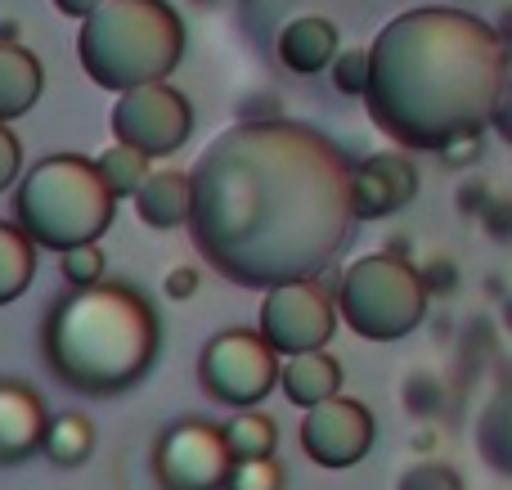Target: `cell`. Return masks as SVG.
I'll list each match as a JSON object with an SVG mask.
<instances>
[{
	"instance_id": "6da1fadb",
	"label": "cell",
	"mask_w": 512,
	"mask_h": 490,
	"mask_svg": "<svg viewBox=\"0 0 512 490\" xmlns=\"http://www.w3.org/2000/svg\"><path fill=\"white\" fill-rule=\"evenodd\" d=\"M346 171L342 149L306 122L225 126L189 176V234L239 288L315 279L355 234Z\"/></svg>"
},
{
	"instance_id": "7a4b0ae2",
	"label": "cell",
	"mask_w": 512,
	"mask_h": 490,
	"mask_svg": "<svg viewBox=\"0 0 512 490\" xmlns=\"http://www.w3.org/2000/svg\"><path fill=\"white\" fill-rule=\"evenodd\" d=\"M508 54L495 27L463 9H405L369 45L364 108L396 149L436 153L463 131H486Z\"/></svg>"
},
{
	"instance_id": "3957f363",
	"label": "cell",
	"mask_w": 512,
	"mask_h": 490,
	"mask_svg": "<svg viewBox=\"0 0 512 490\" xmlns=\"http://www.w3.org/2000/svg\"><path fill=\"white\" fill-rule=\"evenodd\" d=\"M162 329L153 306L126 284H90L59 297L45 320V360L54 378L86 396L135 387L158 360Z\"/></svg>"
},
{
	"instance_id": "277c9868",
	"label": "cell",
	"mask_w": 512,
	"mask_h": 490,
	"mask_svg": "<svg viewBox=\"0 0 512 490\" xmlns=\"http://www.w3.org/2000/svg\"><path fill=\"white\" fill-rule=\"evenodd\" d=\"M185 54V23L167 0H104L81 18L77 59L99 90H140L167 81Z\"/></svg>"
},
{
	"instance_id": "5b68a950",
	"label": "cell",
	"mask_w": 512,
	"mask_h": 490,
	"mask_svg": "<svg viewBox=\"0 0 512 490\" xmlns=\"http://www.w3.org/2000/svg\"><path fill=\"white\" fill-rule=\"evenodd\" d=\"M113 194L104 189L95 162L81 153H50L23 176L14 194V225L32 248L68 252L77 243H99L113 225Z\"/></svg>"
},
{
	"instance_id": "8992f818",
	"label": "cell",
	"mask_w": 512,
	"mask_h": 490,
	"mask_svg": "<svg viewBox=\"0 0 512 490\" xmlns=\"http://www.w3.org/2000/svg\"><path fill=\"white\" fill-rule=\"evenodd\" d=\"M427 302L432 297L418 284L414 261L387 257V252H369V257L351 261L337 284L333 311L342 324L364 342H400L423 324Z\"/></svg>"
},
{
	"instance_id": "52a82bcc",
	"label": "cell",
	"mask_w": 512,
	"mask_h": 490,
	"mask_svg": "<svg viewBox=\"0 0 512 490\" xmlns=\"http://www.w3.org/2000/svg\"><path fill=\"white\" fill-rule=\"evenodd\" d=\"M198 383L230 410H256L279 387V356L252 329H225L198 356Z\"/></svg>"
},
{
	"instance_id": "ba28073f",
	"label": "cell",
	"mask_w": 512,
	"mask_h": 490,
	"mask_svg": "<svg viewBox=\"0 0 512 490\" xmlns=\"http://www.w3.org/2000/svg\"><path fill=\"white\" fill-rule=\"evenodd\" d=\"M189 131H194V108L167 81H153V86L126 90L113 104V135L117 144L144 153L149 162L171 158V153L185 149Z\"/></svg>"
},
{
	"instance_id": "9c48e42d",
	"label": "cell",
	"mask_w": 512,
	"mask_h": 490,
	"mask_svg": "<svg viewBox=\"0 0 512 490\" xmlns=\"http://www.w3.org/2000/svg\"><path fill=\"white\" fill-rule=\"evenodd\" d=\"M337 329L333 297L315 284V279H297V284L265 288L261 302V342L274 356H306V351H324V342Z\"/></svg>"
},
{
	"instance_id": "30bf717a",
	"label": "cell",
	"mask_w": 512,
	"mask_h": 490,
	"mask_svg": "<svg viewBox=\"0 0 512 490\" xmlns=\"http://www.w3.org/2000/svg\"><path fill=\"white\" fill-rule=\"evenodd\" d=\"M234 455L225 450L221 428L203 419H180L158 437L153 473L162 490H225L230 486Z\"/></svg>"
},
{
	"instance_id": "8fae6325",
	"label": "cell",
	"mask_w": 512,
	"mask_h": 490,
	"mask_svg": "<svg viewBox=\"0 0 512 490\" xmlns=\"http://www.w3.org/2000/svg\"><path fill=\"white\" fill-rule=\"evenodd\" d=\"M373 437H378L373 414L360 401H346V396L315 405L301 419V450L319 468H355L373 450Z\"/></svg>"
},
{
	"instance_id": "7c38bea8",
	"label": "cell",
	"mask_w": 512,
	"mask_h": 490,
	"mask_svg": "<svg viewBox=\"0 0 512 490\" xmlns=\"http://www.w3.org/2000/svg\"><path fill=\"white\" fill-rule=\"evenodd\" d=\"M346 194H351V216L360 221H382L396 216L418 198V162L405 149H382L360 158L346 171Z\"/></svg>"
},
{
	"instance_id": "4fadbf2b",
	"label": "cell",
	"mask_w": 512,
	"mask_h": 490,
	"mask_svg": "<svg viewBox=\"0 0 512 490\" xmlns=\"http://www.w3.org/2000/svg\"><path fill=\"white\" fill-rule=\"evenodd\" d=\"M45 401L23 383L0 378V464H23L27 455L41 450L45 437Z\"/></svg>"
},
{
	"instance_id": "5bb4252c",
	"label": "cell",
	"mask_w": 512,
	"mask_h": 490,
	"mask_svg": "<svg viewBox=\"0 0 512 490\" xmlns=\"http://www.w3.org/2000/svg\"><path fill=\"white\" fill-rule=\"evenodd\" d=\"M337 54V27L324 14H301L292 23H283L279 32V59L283 68L301 72V77H315L333 63Z\"/></svg>"
},
{
	"instance_id": "9a60e30c",
	"label": "cell",
	"mask_w": 512,
	"mask_h": 490,
	"mask_svg": "<svg viewBox=\"0 0 512 490\" xmlns=\"http://www.w3.org/2000/svg\"><path fill=\"white\" fill-rule=\"evenodd\" d=\"M135 216H140L149 230H180L189 225V203H194V189H189L185 171H149L140 189H135Z\"/></svg>"
},
{
	"instance_id": "2e32d148",
	"label": "cell",
	"mask_w": 512,
	"mask_h": 490,
	"mask_svg": "<svg viewBox=\"0 0 512 490\" xmlns=\"http://www.w3.org/2000/svg\"><path fill=\"white\" fill-rule=\"evenodd\" d=\"M279 387L297 410H315V405L342 396V365L328 351L288 356V365H279Z\"/></svg>"
},
{
	"instance_id": "e0dca14e",
	"label": "cell",
	"mask_w": 512,
	"mask_h": 490,
	"mask_svg": "<svg viewBox=\"0 0 512 490\" xmlns=\"http://www.w3.org/2000/svg\"><path fill=\"white\" fill-rule=\"evenodd\" d=\"M45 90V72L41 59L23 45H5L0 41V126L18 122L23 113H32L36 99Z\"/></svg>"
},
{
	"instance_id": "ac0fdd59",
	"label": "cell",
	"mask_w": 512,
	"mask_h": 490,
	"mask_svg": "<svg viewBox=\"0 0 512 490\" xmlns=\"http://www.w3.org/2000/svg\"><path fill=\"white\" fill-rule=\"evenodd\" d=\"M477 450L495 473L512 477V383L499 387V392L486 401V410H481Z\"/></svg>"
},
{
	"instance_id": "d6986e66",
	"label": "cell",
	"mask_w": 512,
	"mask_h": 490,
	"mask_svg": "<svg viewBox=\"0 0 512 490\" xmlns=\"http://www.w3.org/2000/svg\"><path fill=\"white\" fill-rule=\"evenodd\" d=\"M95 450V428H90L86 414H54L45 423V437H41V455L59 468H77L90 459Z\"/></svg>"
},
{
	"instance_id": "ffe728a7",
	"label": "cell",
	"mask_w": 512,
	"mask_h": 490,
	"mask_svg": "<svg viewBox=\"0 0 512 490\" xmlns=\"http://www.w3.org/2000/svg\"><path fill=\"white\" fill-rule=\"evenodd\" d=\"M36 275V248L18 225L0 221V306L18 302Z\"/></svg>"
},
{
	"instance_id": "44dd1931",
	"label": "cell",
	"mask_w": 512,
	"mask_h": 490,
	"mask_svg": "<svg viewBox=\"0 0 512 490\" xmlns=\"http://www.w3.org/2000/svg\"><path fill=\"white\" fill-rule=\"evenodd\" d=\"M221 437H225V450L234 455V464H239V459H270L274 446H279L274 419L270 414H256V410L234 414V419L221 428Z\"/></svg>"
},
{
	"instance_id": "7402d4cb",
	"label": "cell",
	"mask_w": 512,
	"mask_h": 490,
	"mask_svg": "<svg viewBox=\"0 0 512 490\" xmlns=\"http://www.w3.org/2000/svg\"><path fill=\"white\" fill-rule=\"evenodd\" d=\"M95 171H99V180H104V189L113 194V203L117 198H135V189L149 180V158L144 153H135V149H126V144H113V149H104L95 158Z\"/></svg>"
},
{
	"instance_id": "603a6c76",
	"label": "cell",
	"mask_w": 512,
	"mask_h": 490,
	"mask_svg": "<svg viewBox=\"0 0 512 490\" xmlns=\"http://www.w3.org/2000/svg\"><path fill=\"white\" fill-rule=\"evenodd\" d=\"M59 270L72 288H90L104 279V248L99 243H77V248L59 252Z\"/></svg>"
},
{
	"instance_id": "cb8c5ba5",
	"label": "cell",
	"mask_w": 512,
	"mask_h": 490,
	"mask_svg": "<svg viewBox=\"0 0 512 490\" xmlns=\"http://www.w3.org/2000/svg\"><path fill=\"white\" fill-rule=\"evenodd\" d=\"M333 86L342 90V95H360L369 90V50H360V45H351V50H337L333 54Z\"/></svg>"
},
{
	"instance_id": "d4e9b609",
	"label": "cell",
	"mask_w": 512,
	"mask_h": 490,
	"mask_svg": "<svg viewBox=\"0 0 512 490\" xmlns=\"http://www.w3.org/2000/svg\"><path fill=\"white\" fill-rule=\"evenodd\" d=\"M396 490H463V477L459 468L441 464V459H423V464H409L400 473Z\"/></svg>"
},
{
	"instance_id": "484cf974",
	"label": "cell",
	"mask_w": 512,
	"mask_h": 490,
	"mask_svg": "<svg viewBox=\"0 0 512 490\" xmlns=\"http://www.w3.org/2000/svg\"><path fill=\"white\" fill-rule=\"evenodd\" d=\"M225 490H283V468L279 459H239L230 468V486Z\"/></svg>"
},
{
	"instance_id": "4316f807",
	"label": "cell",
	"mask_w": 512,
	"mask_h": 490,
	"mask_svg": "<svg viewBox=\"0 0 512 490\" xmlns=\"http://www.w3.org/2000/svg\"><path fill=\"white\" fill-rule=\"evenodd\" d=\"M405 405H409V414H436L441 410V401H445V383L436 374H427V369H409L405 374Z\"/></svg>"
},
{
	"instance_id": "83f0119b",
	"label": "cell",
	"mask_w": 512,
	"mask_h": 490,
	"mask_svg": "<svg viewBox=\"0 0 512 490\" xmlns=\"http://www.w3.org/2000/svg\"><path fill=\"white\" fill-rule=\"evenodd\" d=\"M418 270V284H423L427 297H450L454 288H459V266H454V257H427Z\"/></svg>"
},
{
	"instance_id": "f1b7e54d",
	"label": "cell",
	"mask_w": 512,
	"mask_h": 490,
	"mask_svg": "<svg viewBox=\"0 0 512 490\" xmlns=\"http://www.w3.org/2000/svg\"><path fill=\"white\" fill-rule=\"evenodd\" d=\"M481 149H486V131H463V135H454V140H445L441 149H436V158H441L445 167H472V162H481Z\"/></svg>"
},
{
	"instance_id": "f546056e",
	"label": "cell",
	"mask_w": 512,
	"mask_h": 490,
	"mask_svg": "<svg viewBox=\"0 0 512 490\" xmlns=\"http://www.w3.org/2000/svg\"><path fill=\"white\" fill-rule=\"evenodd\" d=\"M477 216L495 243H512V194H490Z\"/></svg>"
},
{
	"instance_id": "4dcf8cb0",
	"label": "cell",
	"mask_w": 512,
	"mask_h": 490,
	"mask_svg": "<svg viewBox=\"0 0 512 490\" xmlns=\"http://www.w3.org/2000/svg\"><path fill=\"white\" fill-rule=\"evenodd\" d=\"M18 171H23V144L9 126H0V194L18 180Z\"/></svg>"
},
{
	"instance_id": "1f68e13d",
	"label": "cell",
	"mask_w": 512,
	"mask_h": 490,
	"mask_svg": "<svg viewBox=\"0 0 512 490\" xmlns=\"http://www.w3.org/2000/svg\"><path fill=\"white\" fill-rule=\"evenodd\" d=\"M486 126H495V131H499V140H508V144H512V77L499 81V90H495V104H490Z\"/></svg>"
},
{
	"instance_id": "d6a6232c",
	"label": "cell",
	"mask_w": 512,
	"mask_h": 490,
	"mask_svg": "<svg viewBox=\"0 0 512 490\" xmlns=\"http://www.w3.org/2000/svg\"><path fill=\"white\" fill-rule=\"evenodd\" d=\"M198 284H203V270H198V266H176L162 288H167L171 302H189V297L198 293Z\"/></svg>"
},
{
	"instance_id": "836d02e7",
	"label": "cell",
	"mask_w": 512,
	"mask_h": 490,
	"mask_svg": "<svg viewBox=\"0 0 512 490\" xmlns=\"http://www.w3.org/2000/svg\"><path fill=\"white\" fill-rule=\"evenodd\" d=\"M486 198H490V185H486L481 176H472V180H463V185H459L454 203H459V212H463V216H477L481 207H486Z\"/></svg>"
},
{
	"instance_id": "e575fe53",
	"label": "cell",
	"mask_w": 512,
	"mask_h": 490,
	"mask_svg": "<svg viewBox=\"0 0 512 490\" xmlns=\"http://www.w3.org/2000/svg\"><path fill=\"white\" fill-rule=\"evenodd\" d=\"M99 5H104V0H54V9L68 14V18H90Z\"/></svg>"
},
{
	"instance_id": "d590c367",
	"label": "cell",
	"mask_w": 512,
	"mask_h": 490,
	"mask_svg": "<svg viewBox=\"0 0 512 490\" xmlns=\"http://www.w3.org/2000/svg\"><path fill=\"white\" fill-rule=\"evenodd\" d=\"M0 41H5V45L18 41V23H14V18H0Z\"/></svg>"
},
{
	"instance_id": "8d00e7d4",
	"label": "cell",
	"mask_w": 512,
	"mask_h": 490,
	"mask_svg": "<svg viewBox=\"0 0 512 490\" xmlns=\"http://www.w3.org/2000/svg\"><path fill=\"white\" fill-rule=\"evenodd\" d=\"M432 441H436L432 432H418V437H414V446H418V450H432Z\"/></svg>"
},
{
	"instance_id": "74e56055",
	"label": "cell",
	"mask_w": 512,
	"mask_h": 490,
	"mask_svg": "<svg viewBox=\"0 0 512 490\" xmlns=\"http://www.w3.org/2000/svg\"><path fill=\"white\" fill-rule=\"evenodd\" d=\"M504 324H508V329H512V293L504 297Z\"/></svg>"
},
{
	"instance_id": "f35d334b",
	"label": "cell",
	"mask_w": 512,
	"mask_h": 490,
	"mask_svg": "<svg viewBox=\"0 0 512 490\" xmlns=\"http://www.w3.org/2000/svg\"><path fill=\"white\" fill-rule=\"evenodd\" d=\"M194 5H216V0H194Z\"/></svg>"
}]
</instances>
